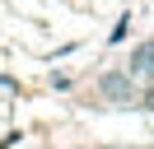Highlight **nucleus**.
I'll return each mask as SVG.
<instances>
[{
  "mask_svg": "<svg viewBox=\"0 0 154 149\" xmlns=\"http://www.w3.org/2000/svg\"><path fill=\"white\" fill-rule=\"evenodd\" d=\"M145 107H149V112H154V89H149V93H145Z\"/></svg>",
  "mask_w": 154,
  "mask_h": 149,
  "instance_id": "obj_3",
  "label": "nucleus"
},
{
  "mask_svg": "<svg viewBox=\"0 0 154 149\" xmlns=\"http://www.w3.org/2000/svg\"><path fill=\"white\" fill-rule=\"evenodd\" d=\"M98 89H103L107 98H117V102H126V98H135V93H131V79H126V74H107V79L98 84Z\"/></svg>",
  "mask_w": 154,
  "mask_h": 149,
  "instance_id": "obj_1",
  "label": "nucleus"
},
{
  "mask_svg": "<svg viewBox=\"0 0 154 149\" xmlns=\"http://www.w3.org/2000/svg\"><path fill=\"white\" fill-rule=\"evenodd\" d=\"M145 70H154V42L140 47V51H135V61H131V74H145Z\"/></svg>",
  "mask_w": 154,
  "mask_h": 149,
  "instance_id": "obj_2",
  "label": "nucleus"
}]
</instances>
